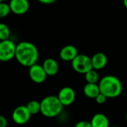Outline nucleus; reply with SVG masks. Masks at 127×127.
<instances>
[{
	"instance_id": "f257e3e1",
	"label": "nucleus",
	"mask_w": 127,
	"mask_h": 127,
	"mask_svg": "<svg viewBox=\"0 0 127 127\" xmlns=\"http://www.w3.org/2000/svg\"><path fill=\"white\" fill-rule=\"evenodd\" d=\"M15 58L22 65L30 68L36 64L39 59V51L34 44L28 41H22L16 45Z\"/></svg>"
},
{
	"instance_id": "f03ea898",
	"label": "nucleus",
	"mask_w": 127,
	"mask_h": 127,
	"mask_svg": "<svg viewBox=\"0 0 127 127\" xmlns=\"http://www.w3.org/2000/svg\"><path fill=\"white\" fill-rule=\"evenodd\" d=\"M100 92L108 98L119 97L123 91V85L119 78L113 75H106L99 81Z\"/></svg>"
},
{
	"instance_id": "7ed1b4c3",
	"label": "nucleus",
	"mask_w": 127,
	"mask_h": 127,
	"mask_svg": "<svg viewBox=\"0 0 127 127\" xmlns=\"http://www.w3.org/2000/svg\"><path fill=\"white\" fill-rule=\"evenodd\" d=\"M41 103V113L46 118H55L63 111V105L61 103L57 96L49 95L44 97Z\"/></svg>"
},
{
	"instance_id": "20e7f679",
	"label": "nucleus",
	"mask_w": 127,
	"mask_h": 127,
	"mask_svg": "<svg viewBox=\"0 0 127 127\" xmlns=\"http://www.w3.org/2000/svg\"><path fill=\"white\" fill-rule=\"evenodd\" d=\"M71 66L76 72L84 74L93 69L92 58L86 54H78L71 62Z\"/></svg>"
},
{
	"instance_id": "39448f33",
	"label": "nucleus",
	"mask_w": 127,
	"mask_h": 127,
	"mask_svg": "<svg viewBox=\"0 0 127 127\" xmlns=\"http://www.w3.org/2000/svg\"><path fill=\"white\" fill-rule=\"evenodd\" d=\"M16 52V45L11 39L1 41L0 42V60L8 62L15 58Z\"/></svg>"
},
{
	"instance_id": "423d86ee",
	"label": "nucleus",
	"mask_w": 127,
	"mask_h": 127,
	"mask_svg": "<svg viewBox=\"0 0 127 127\" xmlns=\"http://www.w3.org/2000/svg\"><path fill=\"white\" fill-rule=\"evenodd\" d=\"M31 114L28 111L26 106H17L12 113V118L15 124L18 125H23L27 124L31 118Z\"/></svg>"
},
{
	"instance_id": "0eeeda50",
	"label": "nucleus",
	"mask_w": 127,
	"mask_h": 127,
	"mask_svg": "<svg viewBox=\"0 0 127 127\" xmlns=\"http://www.w3.org/2000/svg\"><path fill=\"white\" fill-rule=\"evenodd\" d=\"M57 97L63 106H68L74 102L76 93L72 88L65 86L60 90Z\"/></svg>"
},
{
	"instance_id": "6e6552de",
	"label": "nucleus",
	"mask_w": 127,
	"mask_h": 127,
	"mask_svg": "<svg viewBox=\"0 0 127 127\" xmlns=\"http://www.w3.org/2000/svg\"><path fill=\"white\" fill-rule=\"evenodd\" d=\"M47 76L46 72L41 65L36 63L29 68V77L35 83H43L46 80Z\"/></svg>"
},
{
	"instance_id": "1a4fd4ad",
	"label": "nucleus",
	"mask_w": 127,
	"mask_h": 127,
	"mask_svg": "<svg viewBox=\"0 0 127 127\" xmlns=\"http://www.w3.org/2000/svg\"><path fill=\"white\" fill-rule=\"evenodd\" d=\"M11 12L16 15H23L30 8L28 0H10L9 2Z\"/></svg>"
},
{
	"instance_id": "9d476101",
	"label": "nucleus",
	"mask_w": 127,
	"mask_h": 127,
	"mask_svg": "<svg viewBox=\"0 0 127 127\" xmlns=\"http://www.w3.org/2000/svg\"><path fill=\"white\" fill-rule=\"evenodd\" d=\"M78 54L77 48L71 45L64 46L60 51V59L65 62H72Z\"/></svg>"
},
{
	"instance_id": "9b49d317",
	"label": "nucleus",
	"mask_w": 127,
	"mask_h": 127,
	"mask_svg": "<svg viewBox=\"0 0 127 127\" xmlns=\"http://www.w3.org/2000/svg\"><path fill=\"white\" fill-rule=\"evenodd\" d=\"M92 58V63L93 69L95 70H101L106 67L108 63L107 56L103 52H97L95 54Z\"/></svg>"
},
{
	"instance_id": "f8f14e48",
	"label": "nucleus",
	"mask_w": 127,
	"mask_h": 127,
	"mask_svg": "<svg viewBox=\"0 0 127 127\" xmlns=\"http://www.w3.org/2000/svg\"><path fill=\"white\" fill-rule=\"evenodd\" d=\"M42 67L48 76H54L59 71V64L53 58L45 59L43 62Z\"/></svg>"
},
{
	"instance_id": "ddd939ff",
	"label": "nucleus",
	"mask_w": 127,
	"mask_h": 127,
	"mask_svg": "<svg viewBox=\"0 0 127 127\" xmlns=\"http://www.w3.org/2000/svg\"><path fill=\"white\" fill-rule=\"evenodd\" d=\"M90 122L92 127H109V121L107 116L102 113L95 114Z\"/></svg>"
},
{
	"instance_id": "4468645a",
	"label": "nucleus",
	"mask_w": 127,
	"mask_h": 127,
	"mask_svg": "<svg viewBox=\"0 0 127 127\" xmlns=\"http://www.w3.org/2000/svg\"><path fill=\"white\" fill-rule=\"evenodd\" d=\"M84 95L91 99H95L96 97L100 93L99 85L97 83H86L83 88Z\"/></svg>"
},
{
	"instance_id": "2eb2a0df",
	"label": "nucleus",
	"mask_w": 127,
	"mask_h": 127,
	"mask_svg": "<svg viewBox=\"0 0 127 127\" xmlns=\"http://www.w3.org/2000/svg\"><path fill=\"white\" fill-rule=\"evenodd\" d=\"M31 115H36L41 112V103L37 100H31L26 105Z\"/></svg>"
},
{
	"instance_id": "dca6fc26",
	"label": "nucleus",
	"mask_w": 127,
	"mask_h": 127,
	"mask_svg": "<svg viewBox=\"0 0 127 127\" xmlns=\"http://www.w3.org/2000/svg\"><path fill=\"white\" fill-rule=\"evenodd\" d=\"M86 80L88 83H97L99 81V74L97 70L92 69L85 74Z\"/></svg>"
},
{
	"instance_id": "f3484780",
	"label": "nucleus",
	"mask_w": 127,
	"mask_h": 127,
	"mask_svg": "<svg viewBox=\"0 0 127 127\" xmlns=\"http://www.w3.org/2000/svg\"><path fill=\"white\" fill-rule=\"evenodd\" d=\"M10 36V31L9 27L4 24L1 23L0 24V39L1 41L9 39Z\"/></svg>"
},
{
	"instance_id": "a211bd4d",
	"label": "nucleus",
	"mask_w": 127,
	"mask_h": 127,
	"mask_svg": "<svg viewBox=\"0 0 127 127\" xmlns=\"http://www.w3.org/2000/svg\"><path fill=\"white\" fill-rule=\"evenodd\" d=\"M10 12H11V9H10L9 3H7L5 1L0 2V17L1 18L7 17L10 14Z\"/></svg>"
},
{
	"instance_id": "6ab92c4d",
	"label": "nucleus",
	"mask_w": 127,
	"mask_h": 127,
	"mask_svg": "<svg viewBox=\"0 0 127 127\" xmlns=\"http://www.w3.org/2000/svg\"><path fill=\"white\" fill-rule=\"evenodd\" d=\"M107 98H108V97H107L105 95H103V93L100 92V93L96 97L95 100H96V102H97L98 104H103V103H106Z\"/></svg>"
},
{
	"instance_id": "aec40b11",
	"label": "nucleus",
	"mask_w": 127,
	"mask_h": 127,
	"mask_svg": "<svg viewBox=\"0 0 127 127\" xmlns=\"http://www.w3.org/2000/svg\"><path fill=\"white\" fill-rule=\"evenodd\" d=\"M74 127H92L91 122L87 121H80L77 122Z\"/></svg>"
},
{
	"instance_id": "412c9836",
	"label": "nucleus",
	"mask_w": 127,
	"mask_h": 127,
	"mask_svg": "<svg viewBox=\"0 0 127 127\" xmlns=\"http://www.w3.org/2000/svg\"><path fill=\"white\" fill-rule=\"evenodd\" d=\"M7 127V120L5 117L3 115L0 116V127Z\"/></svg>"
},
{
	"instance_id": "4be33fe9",
	"label": "nucleus",
	"mask_w": 127,
	"mask_h": 127,
	"mask_svg": "<svg viewBox=\"0 0 127 127\" xmlns=\"http://www.w3.org/2000/svg\"><path fill=\"white\" fill-rule=\"evenodd\" d=\"M37 1L44 4H51L54 3L57 0H37Z\"/></svg>"
},
{
	"instance_id": "5701e85b",
	"label": "nucleus",
	"mask_w": 127,
	"mask_h": 127,
	"mask_svg": "<svg viewBox=\"0 0 127 127\" xmlns=\"http://www.w3.org/2000/svg\"><path fill=\"white\" fill-rule=\"evenodd\" d=\"M123 2H124V5L125 6V7L127 8V0H123Z\"/></svg>"
},
{
	"instance_id": "b1692460",
	"label": "nucleus",
	"mask_w": 127,
	"mask_h": 127,
	"mask_svg": "<svg viewBox=\"0 0 127 127\" xmlns=\"http://www.w3.org/2000/svg\"><path fill=\"white\" fill-rule=\"evenodd\" d=\"M5 0H0V2H2V1H4Z\"/></svg>"
},
{
	"instance_id": "393cba45",
	"label": "nucleus",
	"mask_w": 127,
	"mask_h": 127,
	"mask_svg": "<svg viewBox=\"0 0 127 127\" xmlns=\"http://www.w3.org/2000/svg\"><path fill=\"white\" fill-rule=\"evenodd\" d=\"M118 127L117 126H112V127Z\"/></svg>"
},
{
	"instance_id": "a878e982",
	"label": "nucleus",
	"mask_w": 127,
	"mask_h": 127,
	"mask_svg": "<svg viewBox=\"0 0 127 127\" xmlns=\"http://www.w3.org/2000/svg\"><path fill=\"white\" fill-rule=\"evenodd\" d=\"M126 119H127V115H126Z\"/></svg>"
}]
</instances>
